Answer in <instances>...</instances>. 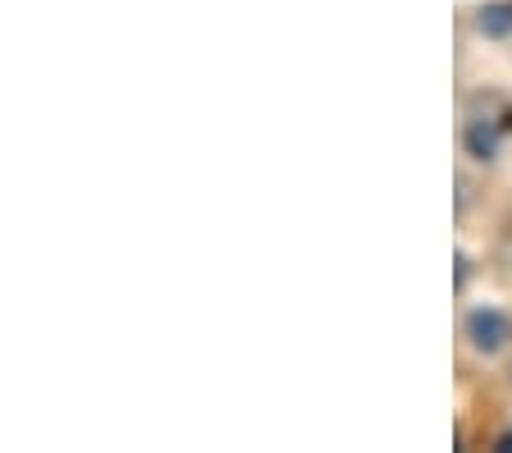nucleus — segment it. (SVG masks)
<instances>
[{"mask_svg":"<svg viewBox=\"0 0 512 453\" xmlns=\"http://www.w3.org/2000/svg\"><path fill=\"white\" fill-rule=\"evenodd\" d=\"M467 339L476 353H499L512 339V316L499 312V307H476V312L467 316Z\"/></svg>","mask_w":512,"mask_h":453,"instance_id":"nucleus-1","label":"nucleus"},{"mask_svg":"<svg viewBox=\"0 0 512 453\" xmlns=\"http://www.w3.org/2000/svg\"><path fill=\"white\" fill-rule=\"evenodd\" d=\"M476 33L480 37H494V42L512 37V5H508V0H490V5H480V10H476Z\"/></svg>","mask_w":512,"mask_h":453,"instance_id":"nucleus-2","label":"nucleus"},{"mask_svg":"<svg viewBox=\"0 0 512 453\" xmlns=\"http://www.w3.org/2000/svg\"><path fill=\"white\" fill-rule=\"evenodd\" d=\"M467 156H471V161H494V156H499V129H494V124H485V119H480V124H471V129H467Z\"/></svg>","mask_w":512,"mask_h":453,"instance_id":"nucleus-3","label":"nucleus"},{"mask_svg":"<svg viewBox=\"0 0 512 453\" xmlns=\"http://www.w3.org/2000/svg\"><path fill=\"white\" fill-rule=\"evenodd\" d=\"M499 449H503V453H512V431H503V435H499Z\"/></svg>","mask_w":512,"mask_h":453,"instance_id":"nucleus-4","label":"nucleus"}]
</instances>
